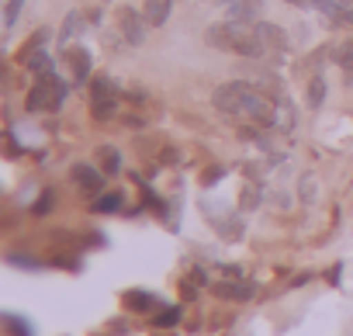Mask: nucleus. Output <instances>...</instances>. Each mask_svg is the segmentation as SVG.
Masks as SVG:
<instances>
[{
	"instance_id": "23",
	"label": "nucleus",
	"mask_w": 353,
	"mask_h": 336,
	"mask_svg": "<svg viewBox=\"0 0 353 336\" xmlns=\"http://www.w3.org/2000/svg\"><path fill=\"white\" fill-rule=\"evenodd\" d=\"M176 319H181V308H170V312H159V315H156L159 326H173Z\"/></svg>"
},
{
	"instance_id": "12",
	"label": "nucleus",
	"mask_w": 353,
	"mask_h": 336,
	"mask_svg": "<svg viewBox=\"0 0 353 336\" xmlns=\"http://www.w3.org/2000/svg\"><path fill=\"white\" fill-rule=\"evenodd\" d=\"M125 305H128V308H135V312H149V308H156V305H159V298H156V295H149V291H125Z\"/></svg>"
},
{
	"instance_id": "1",
	"label": "nucleus",
	"mask_w": 353,
	"mask_h": 336,
	"mask_svg": "<svg viewBox=\"0 0 353 336\" xmlns=\"http://www.w3.org/2000/svg\"><path fill=\"white\" fill-rule=\"evenodd\" d=\"M66 97V83L49 70L35 77V87L28 90V111H56Z\"/></svg>"
},
{
	"instance_id": "17",
	"label": "nucleus",
	"mask_w": 353,
	"mask_h": 336,
	"mask_svg": "<svg viewBox=\"0 0 353 336\" xmlns=\"http://www.w3.org/2000/svg\"><path fill=\"white\" fill-rule=\"evenodd\" d=\"M208 46H215V49H229V21L208 28Z\"/></svg>"
},
{
	"instance_id": "10",
	"label": "nucleus",
	"mask_w": 353,
	"mask_h": 336,
	"mask_svg": "<svg viewBox=\"0 0 353 336\" xmlns=\"http://www.w3.org/2000/svg\"><path fill=\"white\" fill-rule=\"evenodd\" d=\"M21 63L39 77V73H49L52 70V63H49V52L46 49H32V52H21Z\"/></svg>"
},
{
	"instance_id": "24",
	"label": "nucleus",
	"mask_w": 353,
	"mask_h": 336,
	"mask_svg": "<svg viewBox=\"0 0 353 336\" xmlns=\"http://www.w3.org/2000/svg\"><path fill=\"white\" fill-rule=\"evenodd\" d=\"M49 205H52V191H46V195H42V201L35 205V212H39V215H46V212H49Z\"/></svg>"
},
{
	"instance_id": "4",
	"label": "nucleus",
	"mask_w": 353,
	"mask_h": 336,
	"mask_svg": "<svg viewBox=\"0 0 353 336\" xmlns=\"http://www.w3.org/2000/svg\"><path fill=\"white\" fill-rule=\"evenodd\" d=\"M104 170H97V166H87V163H77L73 166V181H77V188L87 195V198H101L104 195V177H101Z\"/></svg>"
},
{
	"instance_id": "16",
	"label": "nucleus",
	"mask_w": 353,
	"mask_h": 336,
	"mask_svg": "<svg viewBox=\"0 0 353 336\" xmlns=\"http://www.w3.org/2000/svg\"><path fill=\"white\" fill-rule=\"evenodd\" d=\"M90 111H94L97 121H108V118L118 115V101H114V97H108V101H90Z\"/></svg>"
},
{
	"instance_id": "22",
	"label": "nucleus",
	"mask_w": 353,
	"mask_h": 336,
	"mask_svg": "<svg viewBox=\"0 0 353 336\" xmlns=\"http://www.w3.org/2000/svg\"><path fill=\"white\" fill-rule=\"evenodd\" d=\"M256 205H260V188L253 184V188L243 191V208H256Z\"/></svg>"
},
{
	"instance_id": "15",
	"label": "nucleus",
	"mask_w": 353,
	"mask_h": 336,
	"mask_svg": "<svg viewBox=\"0 0 353 336\" xmlns=\"http://www.w3.org/2000/svg\"><path fill=\"white\" fill-rule=\"evenodd\" d=\"M332 59H336V66H339V70H346V73H353V39H346V42H339V46L332 49Z\"/></svg>"
},
{
	"instance_id": "20",
	"label": "nucleus",
	"mask_w": 353,
	"mask_h": 336,
	"mask_svg": "<svg viewBox=\"0 0 353 336\" xmlns=\"http://www.w3.org/2000/svg\"><path fill=\"white\" fill-rule=\"evenodd\" d=\"M77 28H80V14L73 11V14H66V21H63V28H59V42H70V39L77 35Z\"/></svg>"
},
{
	"instance_id": "27",
	"label": "nucleus",
	"mask_w": 353,
	"mask_h": 336,
	"mask_svg": "<svg viewBox=\"0 0 353 336\" xmlns=\"http://www.w3.org/2000/svg\"><path fill=\"white\" fill-rule=\"evenodd\" d=\"M336 4H343V8H353V0H336Z\"/></svg>"
},
{
	"instance_id": "21",
	"label": "nucleus",
	"mask_w": 353,
	"mask_h": 336,
	"mask_svg": "<svg viewBox=\"0 0 353 336\" xmlns=\"http://www.w3.org/2000/svg\"><path fill=\"white\" fill-rule=\"evenodd\" d=\"M21 4H25V0H8V8H4V25L8 28H14V21L21 14Z\"/></svg>"
},
{
	"instance_id": "3",
	"label": "nucleus",
	"mask_w": 353,
	"mask_h": 336,
	"mask_svg": "<svg viewBox=\"0 0 353 336\" xmlns=\"http://www.w3.org/2000/svg\"><path fill=\"white\" fill-rule=\"evenodd\" d=\"M114 21H118V28H121V35H125L128 46H142V42H145V28H149L145 14H139L135 8L125 4V8L114 11Z\"/></svg>"
},
{
	"instance_id": "7",
	"label": "nucleus",
	"mask_w": 353,
	"mask_h": 336,
	"mask_svg": "<svg viewBox=\"0 0 353 336\" xmlns=\"http://www.w3.org/2000/svg\"><path fill=\"white\" fill-rule=\"evenodd\" d=\"M253 28H256V35H260L263 49H288V35H284V28L267 25V21H256Z\"/></svg>"
},
{
	"instance_id": "8",
	"label": "nucleus",
	"mask_w": 353,
	"mask_h": 336,
	"mask_svg": "<svg viewBox=\"0 0 353 336\" xmlns=\"http://www.w3.org/2000/svg\"><path fill=\"white\" fill-rule=\"evenodd\" d=\"M170 11H173V0H142V14H145V21L152 28L156 25H166Z\"/></svg>"
},
{
	"instance_id": "5",
	"label": "nucleus",
	"mask_w": 353,
	"mask_h": 336,
	"mask_svg": "<svg viewBox=\"0 0 353 336\" xmlns=\"http://www.w3.org/2000/svg\"><path fill=\"white\" fill-rule=\"evenodd\" d=\"M260 14H263V0H236V4H229V21L256 25Z\"/></svg>"
},
{
	"instance_id": "26",
	"label": "nucleus",
	"mask_w": 353,
	"mask_h": 336,
	"mask_svg": "<svg viewBox=\"0 0 353 336\" xmlns=\"http://www.w3.org/2000/svg\"><path fill=\"white\" fill-rule=\"evenodd\" d=\"M346 87H350V90H353V73H346Z\"/></svg>"
},
{
	"instance_id": "9",
	"label": "nucleus",
	"mask_w": 353,
	"mask_h": 336,
	"mask_svg": "<svg viewBox=\"0 0 353 336\" xmlns=\"http://www.w3.org/2000/svg\"><path fill=\"white\" fill-rule=\"evenodd\" d=\"M253 291H256V284H250V281H239V284H215V295L219 298H232V302H246V298H253Z\"/></svg>"
},
{
	"instance_id": "11",
	"label": "nucleus",
	"mask_w": 353,
	"mask_h": 336,
	"mask_svg": "<svg viewBox=\"0 0 353 336\" xmlns=\"http://www.w3.org/2000/svg\"><path fill=\"white\" fill-rule=\"evenodd\" d=\"M4 329H8V336H35V326L14 312H4Z\"/></svg>"
},
{
	"instance_id": "2",
	"label": "nucleus",
	"mask_w": 353,
	"mask_h": 336,
	"mask_svg": "<svg viewBox=\"0 0 353 336\" xmlns=\"http://www.w3.org/2000/svg\"><path fill=\"white\" fill-rule=\"evenodd\" d=\"M250 87H253V83H243V80L222 83V87L212 94V104H215L222 115H243V104H246V97H250Z\"/></svg>"
},
{
	"instance_id": "19",
	"label": "nucleus",
	"mask_w": 353,
	"mask_h": 336,
	"mask_svg": "<svg viewBox=\"0 0 353 336\" xmlns=\"http://www.w3.org/2000/svg\"><path fill=\"white\" fill-rule=\"evenodd\" d=\"M118 208H121V195H118V191L101 195V198L94 201V212H118Z\"/></svg>"
},
{
	"instance_id": "14",
	"label": "nucleus",
	"mask_w": 353,
	"mask_h": 336,
	"mask_svg": "<svg viewBox=\"0 0 353 336\" xmlns=\"http://www.w3.org/2000/svg\"><path fill=\"white\" fill-rule=\"evenodd\" d=\"M118 90H114V83H111V77H94L90 80V101H108V97H114Z\"/></svg>"
},
{
	"instance_id": "13",
	"label": "nucleus",
	"mask_w": 353,
	"mask_h": 336,
	"mask_svg": "<svg viewBox=\"0 0 353 336\" xmlns=\"http://www.w3.org/2000/svg\"><path fill=\"white\" fill-rule=\"evenodd\" d=\"M97 159H101V170L104 174H118L121 170V152L114 146H101L97 149Z\"/></svg>"
},
{
	"instance_id": "28",
	"label": "nucleus",
	"mask_w": 353,
	"mask_h": 336,
	"mask_svg": "<svg viewBox=\"0 0 353 336\" xmlns=\"http://www.w3.org/2000/svg\"><path fill=\"white\" fill-rule=\"evenodd\" d=\"M222 4H236V0H222Z\"/></svg>"
},
{
	"instance_id": "25",
	"label": "nucleus",
	"mask_w": 353,
	"mask_h": 336,
	"mask_svg": "<svg viewBox=\"0 0 353 336\" xmlns=\"http://www.w3.org/2000/svg\"><path fill=\"white\" fill-rule=\"evenodd\" d=\"M284 4H294V8H312V0H284Z\"/></svg>"
},
{
	"instance_id": "6",
	"label": "nucleus",
	"mask_w": 353,
	"mask_h": 336,
	"mask_svg": "<svg viewBox=\"0 0 353 336\" xmlns=\"http://www.w3.org/2000/svg\"><path fill=\"white\" fill-rule=\"evenodd\" d=\"M66 59H70V70H73V83L83 87L90 80V52L87 49H70Z\"/></svg>"
},
{
	"instance_id": "18",
	"label": "nucleus",
	"mask_w": 353,
	"mask_h": 336,
	"mask_svg": "<svg viewBox=\"0 0 353 336\" xmlns=\"http://www.w3.org/2000/svg\"><path fill=\"white\" fill-rule=\"evenodd\" d=\"M322 97H325V80L315 73V77H312V83H308V108H319V104H322Z\"/></svg>"
}]
</instances>
